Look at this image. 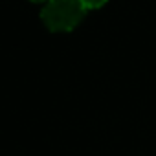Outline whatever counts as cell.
Returning a JSON list of instances; mask_svg holds the SVG:
<instances>
[{
    "label": "cell",
    "mask_w": 156,
    "mask_h": 156,
    "mask_svg": "<svg viewBox=\"0 0 156 156\" xmlns=\"http://www.w3.org/2000/svg\"><path fill=\"white\" fill-rule=\"evenodd\" d=\"M85 6L81 0H50L41 11V19L50 31H72L85 19Z\"/></svg>",
    "instance_id": "1"
},
{
    "label": "cell",
    "mask_w": 156,
    "mask_h": 156,
    "mask_svg": "<svg viewBox=\"0 0 156 156\" xmlns=\"http://www.w3.org/2000/svg\"><path fill=\"white\" fill-rule=\"evenodd\" d=\"M107 2H108V0H81V4L85 6L87 11H88V9H99V8H103Z\"/></svg>",
    "instance_id": "2"
},
{
    "label": "cell",
    "mask_w": 156,
    "mask_h": 156,
    "mask_svg": "<svg viewBox=\"0 0 156 156\" xmlns=\"http://www.w3.org/2000/svg\"><path fill=\"white\" fill-rule=\"evenodd\" d=\"M31 2H50V0H31Z\"/></svg>",
    "instance_id": "3"
}]
</instances>
